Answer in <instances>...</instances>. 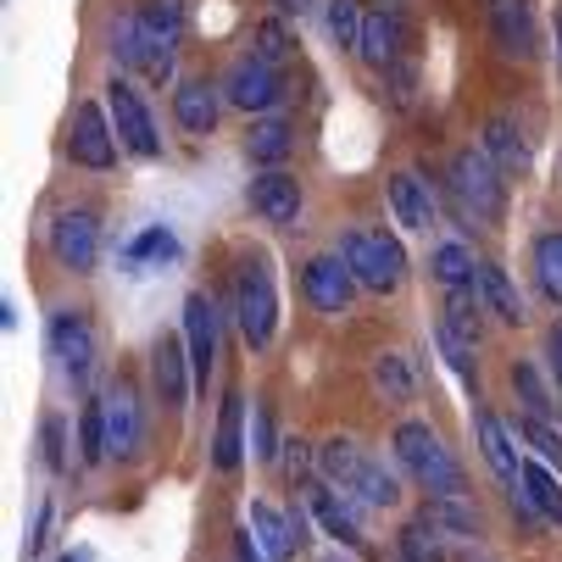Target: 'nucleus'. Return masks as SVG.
<instances>
[{"mask_svg":"<svg viewBox=\"0 0 562 562\" xmlns=\"http://www.w3.org/2000/svg\"><path fill=\"white\" fill-rule=\"evenodd\" d=\"M117 150H123V139H117L106 106L78 101L72 106V123H67V162L72 168H90V173H106V168H117Z\"/></svg>","mask_w":562,"mask_h":562,"instance_id":"6","label":"nucleus"},{"mask_svg":"<svg viewBox=\"0 0 562 562\" xmlns=\"http://www.w3.org/2000/svg\"><path fill=\"white\" fill-rule=\"evenodd\" d=\"M61 562H90V557H85V551H67V557H61Z\"/></svg>","mask_w":562,"mask_h":562,"instance_id":"49","label":"nucleus"},{"mask_svg":"<svg viewBox=\"0 0 562 562\" xmlns=\"http://www.w3.org/2000/svg\"><path fill=\"white\" fill-rule=\"evenodd\" d=\"M251 535H257V546L273 557V562H290L295 551H301V540H306V513L301 507H273V502H251Z\"/></svg>","mask_w":562,"mask_h":562,"instance_id":"18","label":"nucleus"},{"mask_svg":"<svg viewBox=\"0 0 562 562\" xmlns=\"http://www.w3.org/2000/svg\"><path fill=\"white\" fill-rule=\"evenodd\" d=\"M45 535H50V502H40V513H34V535H29V557H40V551H45Z\"/></svg>","mask_w":562,"mask_h":562,"instance_id":"46","label":"nucleus"},{"mask_svg":"<svg viewBox=\"0 0 562 562\" xmlns=\"http://www.w3.org/2000/svg\"><path fill=\"white\" fill-rule=\"evenodd\" d=\"M518 440H529L535 457H540L546 468H562V435H557L551 424H540V418H518Z\"/></svg>","mask_w":562,"mask_h":562,"instance_id":"42","label":"nucleus"},{"mask_svg":"<svg viewBox=\"0 0 562 562\" xmlns=\"http://www.w3.org/2000/svg\"><path fill=\"white\" fill-rule=\"evenodd\" d=\"M435 340H440V351H446V362H451V373L462 379V384H479V362H473V346L457 335V329H435Z\"/></svg>","mask_w":562,"mask_h":562,"instance_id":"41","label":"nucleus"},{"mask_svg":"<svg viewBox=\"0 0 562 562\" xmlns=\"http://www.w3.org/2000/svg\"><path fill=\"white\" fill-rule=\"evenodd\" d=\"M246 395L223 390V407H217V429H212V468L217 473H239L246 462Z\"/></svg>","mask_w":562,"mask_h":562,"instance_id":"22","label":"nucleus"},{"mask_svg":"<svg viewBox=\"0 0 562 562\" xmlns=\"http://www.w3.org/2000/svg\"><path fill=\"white\" fill-rule=\"evenodd\" d=\"M362 23H368V12L357 7V0H329V40L340 50H357L362 45Z\"/></svg>","mask_w":562,"mask_h":562,"instance_id":"38","label":"nucleus"},{"mask_svg":"<svg viewBox=\"0 0 562 562\" xmlns=\"http://www.w3.org/2000/svg\"><path fill=\"white\" fill-rule=\"evenodd\" d=\"M101 407H106V457L134 462V457H139V446H145V407H139L134 384H123V379H117V384L101 395Z\"/></svg>","mask_w":562,"mask_h":562,"instance_id":"12","label":"nucleus"},{"mask_svg":"<svg viewBox=\"0 0 562 562\" xmlns=\"http://www.w3.org/2000/svg\"><path fill=\"white\" fill-rule=\"evenodd\" d=\"M184 12H190V0H145V7H139V29L150 40L179 45L184 40Z\"/></svg>","mask_w":562,"mask_h":562,"instance_id":"34","label":"nucleus"},{"mask_svg":"<svg viewBox=\"0 0 562 562\" xmlns=\"http://www.w3.org/2000/svg\"><path fill=\"white\" fill-rule=\"evenodd\" d=\"M251 451H257L262 462L279 451V446H273V418H268V407H257V435H251Z\"/></svg>","mask_w":562,"mask_h":562,"instance_id":"45","label":"nucleus"},{"mask_svg":"<svg viewBox=\"0 0 562 562\" xmlns=\"http://www.w3.org/2000/svg\"><path fill=\"white\" fill-rule=\"evenodd\" d=\"M424 513L446 529V540H451V535H468V540L479 535V507H473L468 496H457V502H429Z\"/></svg>","mask_w":562,"mask_h":562,"instance_id":"37","label":"nucleus"},{"mask_svg":"<svg viewBox=\"0 0 562 562\" xmlns=\"http://www.w3.org/2000/svg\"><path fill=\"white\" fill-rule=\"evenodd\" d=\"M45 340H50L56 368L72 384H90V373H95V324H90L85 306H56L50 324H45Z\"/></svg>","mask_w":562,"mask_h":562,"instance_id":"7","label":"nucleus"},{"mask_svg":"<svg viewBox=\"0 0 562 562\" xmlns=\"http://www.w3.org/2000/svg\"><path fill=\"white\" fill-rule=\"evenodd\" d=\"M395 551H401V562H446V529L429 513H418L395 529Z\"/></svg>","mask_w":562,"mask_h":562,"instance_id":"29","label":"nucleus"},{"mask_svg":"<svg viewBox=\"0 0 562 562\" xmlns=\"http://www.w3.org/2000/svg\"><path fill=\"white\" fill-rule=\"evenodd\" d=\"M78 451H85V462L106 457V407H101V395L85 401V418H78Z\"/></svg>","mask_w":562,"mask_h":562,"instance_id":"39","label":"nucleus"},{"mask_svg":"<svg viewBox=\"0 0 562 562\" xmlns=\"http://www.w3.org/2000/svg\"><path fill=\"white\" fill-rule=\"evenodd\" d=\"M317 473H324V485L346 491L357 507H373V513L401 507V479L379 457H368L351 435H335V440L317 446Z\"/></svg>","mask_w":562,"mask_h":562,"instance_id":"2","label":"nucleus"},{"mask_svg":"<svg viewBox=\"0 0 562 562\" xmlns=\"http://www.w3.org/2000/svg\"><path fill=\"white\" fill-rule=\"evenodd\" d=\"M429 279L451 295V290H473L479 284V262H473V251L462 246V239H446V246H435L429 251Z\"/></svg>","mask_w":562,"mask_h":562,"instance_id":"28","label":"nucleus"},{"mask_svg":"<svg viewBox=\"0 0 562 562\" xmlns=\"http://www.w3.org/2000/svg\"><path fill=\"white\" fill-rule=\"evenodd\" d=\"M223 101L239 112H273L284 101V72L262 56H234V67L223 72Z\"/></svg>","mask_w":562,"mask_h":562,"instance_id":"10","label":"nucleus"},{"mask_svg":"<svg viewBox=\"0 0 562 562\" xmlns=\"http://www.w3.org/2000/svg\"><path fill=\"white\" fill-rule=\"evenodd\" d=\"M446 329H457L468 346H479L485 340V295H479V284L473 290H451L446 295V317H440Z\"/></svg>","mask_w":562,"mask_h":562,"instance_id":"32","label":"nucleus"},{"mask_svg":"<svg viewBox=\"0 0 562 562\" xmlns=\"http://www.w3.org/2000/svg\"><path fill=\"white\" fill-rule=\"evenodd\" d=\"M179 257V234L168 223H150L145 234L128 239V262H173Z\"/></svg>","mask_w":562,"mask_h":562,"instance_id":"35","label":"nucleus"},{"mask_svg":"<svg viewBox=\"0 0 562 562\" xmlns=\"http://www.w3.org/2000/svg\"><path fill=\"white\" fill-rule=\"evenodd\" d=\"M529 268H535V284L551 306H562V228L551 234H535V246H529Z\"/></svg>","mask_w":562,"mask_h":562,"instance_id":"31","label":"nucleus"},{"mask_svg":"<svg viewBox=\"0 0 562 562\" xmlns=\"http://www.w3.org/2000/svg\"><path fill=\"white\" fill-rule=\"evenodd\" d=\"M479 150H485L502 173H524L529 168V139H524L518 117H507V112H496L485 123V145H479Z\"/></svg>","mask_w":562,"mask_h":562,"instance_id":"25","label":"nucleus"},{"mask_svg":"<svg viewBox=\"0 0 562 562\" xmlns=\"http://www.w3.org/2000/svg\"><path fill=\"white\" fill-rule=\"evenodd\" d=\"M273 7H279V12H290V18H306V12L317 7V0H273Z\"/></svg>","mask_w":562,"mask_h":562,"instance_id":"47","label":"nucleus"},{"mask_svg":"<svg viewBox=\"0 0 562 562\" xmlns=\"http://www.w3.org/2000/svg\"><path fill=\"white\" fill-rule=\"evenodd\" d=\"M217 112H223V85H212V78H179V90H173V123L190 139H206L217 128Z\"/></svg>","mask_w":562,"mask_h":562,"instance_id":"20","label":"nucleus"},{"mask_svg":"<svg viewBox=\"0 0 562 562\" xmlns=\"http://www.w3.org/2000/svg\"><path fill=\"white\" fill-rule=\"evenodd\" d=\"M473 440H479V457L491 462V473L518 496V491H524V457H518V446H513V429H507L491 407H479V413H473Z\"/></svg>","mask_w":562,"mask_h":562,"instance_id":"16","label":"nucleus"},{"mask_svg":"<svg viewBox=\"0 0 562 562\" xmlns=\"http://www.w3.org/2000/svg\"><path fill=\"white\" fill-rule=\"evenodd\" d=\"M312 462H317L312 446H306L301 435H290V440H284V473H290V485H301V491L312 485Z\"/></svg>","mask_w":562,"mask_h":562,"instance_id":"43","label":"nucleus"},{"mask_svg":"<svg viewBox=\"0 0 562 562\" xmlns=\"http://www.w3.org/2000/svg\"><path fill=\"white\" fill-rule=\"evenodd\" d=\"M246 156L268 173V168H284L290 156H295V123H284V117H262V123H251V134H246Z\"/></svg>","mask_w":562,"mask_h":562,"instance_id":"26","label":"nucleus"},{"mask_svg":"<svg viewBox=\"0 0 562 562\" xmlns=\"http://www.w3.org/2000/svg\"><path fill=\"white\" fill-rule=\"evenodd\" d=\"M524 507L540 513L546 524H562V485H557V473L540 468V462H524Z\"/></svg>","mask_w":562,"mask_h":562,"instance_id":"33","label":"nucleus"},{"mask_svg":"<svg viewBox=\"0 0 562 562\" xmlns=\"http://www.w3.org/2000/svg\"><path fill=\"white\" fill-rule=\"evenodd\" d=\"M234 562H273L262 546H257V535H251V524L246 529H234Z\"/></svg>","mask_w":562,"mask_h":562,"instance_id":"44","label":"nucleus"},{"mask_svg":"<svg viewBox=\"0 0 562 562\" xmlns=\"http://www.w3.org/2000/svg\"><path fill=\"white\" fill-rule=\"evenodd\" d=\"M446 195L457 206V217L468 223H485V228H502L507 217V173L491 162L485 150H457L451 168H446Z\"/></svg>","mask_w":562,"mask_h":562,"instance_id":"3","label":"nucleus"},{"mask_svg":"<svg viewBox=\"0 0 562 562\" xmlns=\"http://www.w3.org/2000/svg\"><path fill=\"white\" fill-rule=\"evenodd\" d=\"M40 462H45L50 473L67 468V418H61V413H45V418H40Z\"/></svg>","mask_w":562,"mask_h":562,"instance_id":"40","label":"nucleus"},{"mask_svg":"<svg viewBox=\"0 0 562 562\" xmlns=\"http://www.w3.org/2000/svg\"><path fill=\"white\" fill-rule=\"evenodd\" d=\"M557 390H562V379H557Z\"/></svg>","mask_w":562,"mask_h":562,"instance_id":"51","label":"nucleus"},{"mask_svg":"<svg viewBox=\"0 0 562 562\" xmlns=\"http://www.w3.org/2000/svg\"><path fill=\"white\" fill-rule=\"evenodd\" d=\"M390 212H395V223L401 228H429L435 223V212H440V201H435V184L429 179H418L413 168H401V173H390Z\"/></svg>","mask_w":562,"mask_h":562,"instance_id":"23","label":"nucleus"},{"mask_svg":"<svg viewBox=\"0 0 562 562\" xmlns=\"http://www.w3.org/2000/svg\"><path fill=\"white\" fill-rule=\"evenodd\" d=\"M340 257L357 273V284L373 290V295H395L407 284V251H401V239L379 223H351L340 234Z\"/></svg>","mask_w":562,"mask_h":562,"instance_id":"4","label":"nucleus"},{"mask_svg":"<svg viewBox=\"0 0 562 562\" xmlns=\"http://www.w3.org/2000/svg\"><path fill=\"white\" fill-rule=\"evenodd\" d=\"M479 295H485V312L496 317V324H513V329H524V295L513 290V279L496 268V262H479Z\"/></svg>","mask_w":562,"mask_h":562,"instance_id":"27","label":"nucleus"},{"mask_svg":"<svg viewBox=\"0 0 562 562\" xmlns=\"http://www.w3.org/2000/svg\"><path fill=\"white\" fill-rule=\"evenodd\" d=\"M513 395L524 401V418H540V424H551L557 407H562V401H557L562 390L546 384V373H540L535 357H518V362H513Z\"/></svg>","mask_w":562,"mask_h":562,"instance_id":"24","label":"nucleus"},{"mask_svg":"<svg viewBox=\"0 0 562 562\" xmlns=\"http://www.w3.org/2000/svg\"><path fill=\"white\" fill-rule=\"evenodd\" d=\"M50 251H56V262H61L67 273H95V262H101V223H95V212H90V206L56 212V223H50Z\"/></svg>","mask_w":562,"mask_h":562,"instance_id":"11","label":"nucleus"},{"mask_svg":"<svg viewBox=\"0 0 562 562\" xmlns=\"http://www.w3.org/2000/svg\"><path fill=\"white\" fill-rule=\"evenodd\" d=\"M306 513L317 518V529H324L335 546H362V507L335 491V485H306Z\"/></svg>","mask_w":562,"mask_h":562,"instance_id":"19","label":"nucleus"},{"mask_svg":"<svg viewBox=\"0 0 562 562\" xmlns=\"http://www.w3.org/2000/svg\"><path fill=\"white\" fill-rule=\"evenodd\" d=\"M390 451H395L401 473H407L429 502H457V496H468L462 462L451 457V446L440 440L435 424H424V418H401V424L390 429Z\"/></svg>","mask_w":562,"mask_h":562,"instance_id":"1","label":"nucleus"},{"mask_svg":"<svg viewBox=\"0 0 562 562\" xmlns=\"http://www.w3.org/2000/svg\"><path fill=\"white\" fill-rule=\"evenodd\" d=\"M106 117L123 139L128 156H139V162H150V156H162V134H156V117L150 106L139 101V90L128 85V78H112L106 85Z\"/></svg>","mask_w":562,"mask_h":562,"instance_id":"8","label":"nucleus"},{"mask_svg":"<svg viewBox=\"0 0 562 562\" xmlns=\"http://www.w3.org/2000/svg\"><path fill=\"white\" fill-rule=\"evenodd\" d=\"M357 290H362V284H357V273L346 268L340 251H317V257L301 262V295L312 301V312L340 317V312H351Z\"/></svg>","mask_w":562,"mask_h":562,"instance_id":"9","label":"nucleus"},{"mask_svg":"<svg viewBox=\"0 0 562 562\" xmlns=\"http://www.w3.org/2000/svg\"><path fill=\"white\" fill-rule=\"evenodd\" d=\"M357 56L368 61V67H379V72H390L401 56H407V18L401 12H390V7H379V12H368V23H362V45H357Z\"/></svg>","mask_w":562,"mask_h":562,"instance_id":"21","label":"nucleus"},{"mask_svg":"<svg viewBox=\"0 0 562 562\" xmlns=\"http://www.w3.org/2000/svg\"><path fill=\"white\" fill-rule=\"evenodd\" d=\"M234 317H239V335H246L251 351H268L279 335V284L262 251H246L234 268Z\"/></svg>","mask_w":562,"mask_h":562,"instance_id":"5","label":"nucleus"},{"mask_svg":"<svg viewBox=\"0 0 562 562\" xmlns=\"http://www.w3.org/2000/svg\"><path fill=\"white\" fill-rule=\"evenodd\" d=\"M184 351H190V373L195 384L206 390L212 373H217V306L212 295H184Z\"/></svg>","mask_w":562,"mask_h":562,"instance_id":"14","label":"nucleus"},{"mask_svg":"<svg viewBox=\"0 0 562 562\" xmlns=\"http://www.w3.org/2000/svg\"><path fill=\"white\" fill-rule=\"evenodd\" d=\"M317 562H351V557H340V551H324V557H317Z\"/></svg>","mask_w":562,"mask_h":562,"instance_id":"48","label":"nucleus"},{"mask_svg":"<svg viewBox=\"0 0 562 562\" xmlns=\"http://www.w3.org/2000/svg\"><path fill=\"white\" fill-rule=\"evenodd\" d=\"M246 201H251V212H257L262 223H273V228H295V223H301V206H306L301 179H295V173H284V168L257 173V179H251V190H246Z\"/></svg>","mask_w":562,"mask_h":562,"instance_id":"15","label":"nucleus"},{"mask_svg":"<svg viewBox=\"0 0 562 562\" xmlns=\"http://www.w3.org/2000/svg\"><path fill=\"white\" fill-rule=\"evenodd\" d=\"M384 7H390V12H395V0H384Z\"/></svg>","mask_w":562,"mask_h":562,"instance_id":"50","label":"nucleus"},{"mask_svg":"<svg viewBox=\"0 0 562 562\" xmlns=\"http://www.w3.org/2000/svg\"><path fill=\"white\" fill-rule=\"evenodd\" d=\"M190 384H195V373H190L184 340H179V335H162V340L150 346V390H156V401H162L168 413H179L184 395H190Z\"/></svg>","mask_w":562,"mask_h":562,"instance_id":"17","label":"nucleus"},{"mask_svg":"<svg viewBox=\"0 0 562 562\" xmlns=\"http://www.w3.org/2000/svg\"><path fill=\"white\" fill-rule=\"evenodd\" d=\"M251 40H257V50H251V56H262V61H268V67H279V72H284V61L295 56V40H290V29H284L279 18L257 23V29H251Z\"/></svg>","mask_w":562,"mask_h":562,"instance_id":"36","label":"nucleus"},{"mask_svg":"<svg viewBox=\"0 0 562 562\" xmlns=\"http://www.w3.org/2000/svg\"><path fill=\"white\" fill-rule=\"evenodd\" d=\"M373 390L390 401V407H407V401H418V373L413 362L401 351H379L373 357Z\"/></svg>","mask_w":562,"mask_h":562,"instance_id":"30","label":"nucleus"},{"mask_svg":"<svg viewBox=\"0 0 562 562\" xmlns=\"http://www.w3.org/2000/svg\"><path fill=\"white\" fill-rule=\"evenodd\" d=\"M485 23L502 56L529 61L540 50V23H535V0H485Z\"/></svg>","mask_w":562,"mask_h":562,"instance_id":"13","label":"nucleus"}]
</instances>
